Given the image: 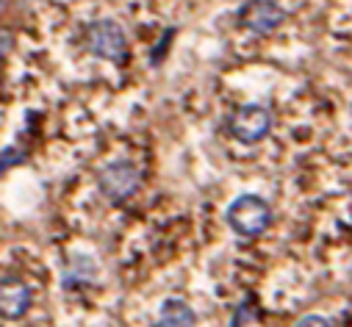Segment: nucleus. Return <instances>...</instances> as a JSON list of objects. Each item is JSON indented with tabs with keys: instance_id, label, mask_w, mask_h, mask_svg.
Returning a JSON list of instances; mask_svg holds the SVG:
<instances>
[{
	"instance_id": "20e7f679",
	"label": "nucleus",
	"mask_w": 352,
	"mask_h": 327,
	"mask_svg": "<svg viewBox=\"0 0 352 327\" xmlns=\"http://www.w3.org/2000/svg\"><path fill=\"white\" fill-rule=\"evenodd\" d=\"M228 128H230L233 139H239L244 144H255V142L270 136V131H272V114L263 109V106H255V103L239 106L233 111Z\"/></svg>"
},
{
	"instance_id": "f03ea898",
	"label": "nucleus",
	"mask_w": 352,
	"mask_h": 327,
	"mask_svg": "<svg viewBox=\"0 0 352 327\" xmlns=\"http://www.w3.org/2000/svg\"><path fill=\"white\" fill-rule=\"evenodd\" d=\"M86 47L98 58L122 61L128 56V34L117 20H95L86 28Z\"/></svg>"
},
{
	"instance_id": "423d86ee",
	"label": "nucleus",
	"mask_w": 352,
	"mask_h": 327,
	"mask_svg": "<svg viewBox=\"0 0 352 327\" xmlns=\"http://www.w3.org/2000/svg\"><path fill=\"white\" fill-rule=\"evenodd\" d=\"M31 308V289L17 278H3V291H0V311L3 319H20Z\"/></svg>"
},
{
	"instance_id": "9d476101",
	"label": "nucleus",
	"mask_w": 352,
	"mask_h": 327,
	"mask_svg": "<svg viewBox=\"0 0 352 327\" xmlns=\"http://www.w3.org/2000/svg\"><path fill=\"white\" fill-rule=\"evenodd\" d=\"M9 45H12V39H9V34H3V53H9Z\"/></svg>"
},
{
	"instance_id": "6e6552de",
	"label": "nucleus",
	"mask_w": 352,
	"mask_h": 327,
	"mask_svg": "<svg viewBox=\"0 0 352 327\" xmlns=\"http://www.w3.org/2000/svg\"><path fill=\"white\" fill-rule=\"evenodd\" d=\"M292 327H330V322H327L324 316H319V313H305V316H300Z\"/></svg>"
},
{
	"instance_id": "1a4fd4ad",
	"label": "nucleus",
	"mask_w": 352,
	"mask_h": 327,
	"mask_svg": "<svg viewBox=\"0 0 352 327\" xmlns=\"http://www.w3.org/2000/svg\"><path fill=\"white\" fill-rule=\"evenodd\" d=\"M9 161H12V164H14V161H20V155H17V150H14L12 144H9L6 150H3V170L9 167Z\"/></svg>"
},
{
	"instance_id": "f257e3e1",
	"label": "nucleus",
	"mask_w": 352,
	"mask_h": 327,
	"mask_svg": "<svg viewBox=\"0 0 352 327\" xmlns=\"http://www.w3.org/2000/svg\"><path fill=\"white\" fill-rule=\"evenodd\" d=\"M228 225L233 227V233L244 236V238H255L263 236L272 225V208L270 203L258 197V194H239L228 211H225Z\"/></svg>"
},
{
	"instance_id": "39448f33",
	"label": "nucleus",
	"mask_w": 352,
	"mask_h": 327,
	"mask_svg": "<svg viewBox=\"0 0 352 327\" xmlns=\"http://www.w3.org/2000/svg\"><path fill=\"white\" fill-rule=\"evenodd\" d=\"M239 17L255 34H272L286 23V9L278 0H247Z\"/></svg>"
},
{
	"instance_id": "0eeeda50",
	"label": "nucleus",
	"mask_w": 352,
	"mask_h": 327,
	"mask_svg": "<svg viewBox=\"0 0 352 327\" xmlns=\"http://www.w3.org/2000/svg\"><path fill=\"white\" fill-rule=\"evenodd\" d=\"M197 319H195V311L178 300V297H169L161 302L158 308V327H195Z\"/></svg>"
},
{
	"instance_id": "7ed1b4c3",
	"label": "nucleus",
	"mask_w": 352,
	"mask_h": 327,
	"mask_svg": "<svg viewBox=\"0 0 352 327\" xmlns=\"http://www.w3.org/2000/svg\"><path fill=\"white\" fill-rule=\"evenodd\" d=\"M142 183V172L133 161H125V158H117V161H109L106 167L100 170L98 175V186L100 192L109 197V200H125L131 197Z\"/></svg>"
}]
</instances>
